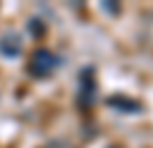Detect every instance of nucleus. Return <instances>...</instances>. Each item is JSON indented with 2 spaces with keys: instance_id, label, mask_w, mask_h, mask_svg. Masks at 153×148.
<instances>
[{
  "instance_id": "nucleus-1",
  "label": "nucleus",
  "mask_w": 153,
  "mask_h": 148,
  "mask_svg": "<svg viewBox=\"0 0 153 148\" xmlns=\"http://www.w3.org/2000/svg\"><path fill=\"white\" fill-rule=\"evenodd\" d=\"M56 65H58V56L53 51L37 49L33 53V58H30V63H28V72L39 79V76H49V74L56 70Z\"/></svg>"
},
{
  "instance_id": "nucleus-2",
  "label": "nucleus",
  "mask_w": 153,
  "mask_h": 148,
  "mask_svg": "<svg viewBox=\"0 0 153 148\" xmlns=\"http://www.w3.org/2000/svg\"><path fill=\"white\" fill-rule=\"evenodd\" d=\"M21 49H23V44H21V35H16V33H5V35L0 37V53H2V56L16 58V56L21 53Z\"/></svg>"
}]
</instances>
